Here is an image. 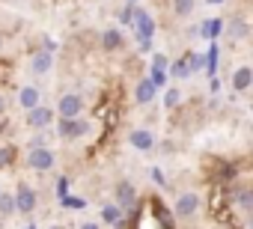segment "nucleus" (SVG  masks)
Masks as SVG:
<instances>
[{
	"label": "nucleus",
	"instance_id": "nucleus-1",
	"mask_svg": "<svg viewBox=\"0 0 253 229\" xmlns=\"http://www.w3.org/2000/svg\"><path fill=\"white\" fill-rule=\"evenodd\" d=\"M24 122H27V128H36V131L51 128V125L57 122V107L39 104V107H33V110H27V113H24Z\"/></svg>",
	"mask_w": 253,
	"mask_h": 229
},
{
	"label": "nucleus",
	"instance_id": "nucleus-2",
	"mask_svg": "<svg viewBox=\"0 0 253 229\" xmlns=\"http://www.w3.org/2000/svg\"><path fill=\"white\" fill-rule=\"evenodd\" d=\"M89 128L92 125L84 116H78V119H57V137L60 140H81V137L89 134Z\"/></svg>",
	"mask_w": 253,
	"mask_h": 229
},
{
	"label": "nucleus",
	"instance_id": "nucleus-3",
	"mask_svg": "<svg viewBox=\"0 0 253 229\" xmlns=\"http://www.w3.org/2000/svg\"><path fill=\"white\" fill-rule=\"evenodd\" d=\"M81 113H84V95H78V92L60 95V101H57V119H78Z\"/></svg>",
	"mask_w": 253,
	"mask_h": 229
},
{
	"label": "nucleus",
	"instance_id": "nucleus-4",
	"mask_svg": "<svg viewBox=\"0 0 253 229\" xmlns=\"http://www.w3.org/2000/svg\"><path fill=\"white\" fill-rule=\"evenodd\" d=\"M54 164H57V155H54L51 146L27 149V167H30V170H36V173H48V170H54Z\"/></svg>",
	"mask_w": 253,
	"mask_h": 229
},
{
	"label": "nucleus",
	"instance_id": "nucleus-5",
	"mask_svg": "<svg viewBox=\"0 0 253 229\" xmlns=\"http://www.w3.org/2000/svg\"><path fill=\"white\" fill-rule=\"evenodd\" d=\"M197 211H200V196H197V193L185 191V193H179V196H176L173 214H176L179 220H191V217H197Z\"/></svg>",
	"mask_w": 253,
	"mask_h": 229
},
{
	"label": "nucleus",
	"instance_id": "nucleus-6",
	"mask_svg": "<svg viewBox=\"0 0 253 229\" xmlns=\"http://www.w3.org/2000/svg\"><path fill=\"white\" fill-rule=\"evenodd\" d=\"M113 202L125 211V208H134V202H137V188L128 182V179H119L116 182V188H113Z\"/></svg>",
	"mask_w": 253,
	"mask_h": 229
},
{
	"label": "nucleus",
	"instance_id": "nucleus-7",
	"mask_svg": "<svg viewBox=\"0 0 253 229\" xmlns=\"http://www.w3.org/2000/svg\"><path fill=\"white\" fill-rule=\"evenodd\" d=\"M15 208H18V214H33L36 211V191L24 182L15 191Z\"/></svg>",
	"mask_w": 253,
	"mask_h": 229
},
{
	"label": "nucleus",
	"instance_id": "nucleus-8",
	"mask_svg": "<svg viewBox=\"0 0 253 229\" xmlns=\"http://www.w3.org/2000/svg\"><path fill=\"white\" fill-rule=\"evenodd\" d=\"M30 72L36 75V77H42V75H48L51 69H54V54L48 51V48H42V51H36L33 57H30Z\"/></svg>",
	"mask_w": 253,
	"mask_h": 229
},
{
	"label": "nucleus",
	"instance_id": "nucleus-9",
	"mask_svg": "<svg viewBox=\"0 0 253 229\" xmlns=\"http://www.w3.org/2000/svg\"><path fill=\"white\" fill-rule=\"evenodd\" d=\"M128 143L137 149V152H152L155 149V131L152 128H134L128 134Z\"/></svg>",
	"mask_w": 253,
	"mask_h": 229
},
{
	"label": "nucleus",
	"instance_id": "nucleus-10",
	"mask_svg": "<svg viewBox=\"0 0 253 229\" xmlns=\"http://www.w3.org/2000/svg\"><path fill=\"white\" fill-rule=\"evenodd\" d=\"M18 104L24 107V113L33 110V107H39V104H42V89H39L36 83H24V86L18 89Z\"/></svg>",
	"mask_w": 253,
	"mask_h": 229
},
{
	"label": "nucleus",
	"instance_id": "nucleus-11",
	"mask_svg": "<svg viewBox=\"0 0 253 229\" xmlns=\"http://www.w3.org/2000/svg\"><path fill=\"white\" fill-rule=\"evenodd\" d=\"M101 223L113 226V229H122L125 226V211L116 205V202H104L101 205Z\"/></svg>",
	"mask_w": 253,
	"mask_h": 229
},
{
	"label": "nucleus",
	"instance_id": "nucleus-12",
	"mask_svg": "<svg viewBox=\"0 0 253 229\" xmlns=\"http://www.w3.org/2000/svg\"><path fill=\"white\" fill-rule=\"evenodd\" d=\"M250 86H253V69L250 66H238L232 72V89L235 92H247Z\"/></svg>",
	"mask_w": 253,
	"mask_h": 229
},
{
	"label": "nucleus",
	"instance_id": "nucleus-13",
	"mask_svg": "<svg viewBox=\"0 0 253 229\" xmlns=\"http://www.w3.org/2000/svg\"><path fill=\"white\" fill-rule=\"evenodd\" d=\"M155 95H158V86H155L149 77H143V80L134 86V101H137V104H152Z\"/></svg>",
	"mask_w": 253,
	"mask_h": 229
},
{
	"label": "nucleus",
	"instance_id": "nucleus-14",
	"mask_svg": "<svg viewBox=\"0 0 253 229\" xmlns=\"http://www.w3.org/2000/svg\"><path fill=\"white\" fill-rule=\"evenodd\" d=\"M122 42H125V36H122L119 27H110V30L101 33V48L104 51H116V48H122Z\"/></svg>",
	"mask_w": 253,
	"mask_h": 229
},
{
	"label": "nucleus",
	"instance_id": "nucleus-15",
	"mask_svg": "<svg viewBox=\"0 0 253 229\" xmlns=\"http://www.w3.org/2000/svg\"><path fill=\"white\" fill-rule=\"evenodd\" d=\"M232 199H235V208H241V211L253 214V188H238Z\"/></svg>",
	"mask_w": 253,
	"mask_h": 229
},
{
	"label": "nucleus",
	"instance_id": "nucleus-16",
	"mask_svg": "<svg viewBox=\"0 0 253 229\" xmlns=\"http://www.w3.org/2000/svg\"><path fill=\"white\" fill-rule=\"evenodd\" d=\"M12 214H18V208H15V193H0V217H12Z\"/></svg>",
	"mask_w": 253,
	"mask_h": 229
},
{
	"label": "nucleus",
	"instance_id": "nucleus-17",
	"mask_svg": "<svg viewBox=\"0 0 253 229\" xmlns=\"http://www.w3.org/2000/svg\"><path fill=\"white\" fill-rule=\"evenodd\" d=\"M247 33H250L247 21H238V18H235V21H229V27H226V36H229V39H235V42H238V39H247Z\"/></svg>",
	"mask_w": 253,
	"mask_h": 229
},
{
	"label": "nucleus",
	"instance_id": "nucleus-18",
	"mask_svg": "<svg viewBox=\"0 0 253 229\" xmlns=\"http://www.w3.org/2000/svg\"><path fill=\"white\" fill-rule=\"evenodd\" d=\"M197 6V0H173V15L176 18H188Z\"/></svg>",
	"mask_w": 253,
	"mask_h": 229
},
{
	"label": "nucleus",
	"instance_id": "nucleus-19",
	"mask_svg": "<svg viewBox=\"0 0 253 229\" xmlns=\"http://www.w3.org/2000/svg\"><path fill=\"white\" fill-rule=\"evenodd\" d=\"M220 30H223V21H203V27H200V33H203V39H217L220 36Z\"/></svg>",
	"mask_w": 253,
	"mask_h": 229
},
{
	"label": "nucleus",
	"instance_id": "nucleus-20",
	"mask_svg": "<svg viewBox=\"0 0 253 229\" xmlns=\"http://www.w3.org/2000/svg\"><path fill=\"white\" fill-rule=\"evenodd\" d=\"M134 12H137V6H128V3H125L116 15H119V24L122 27H134Z\"/></svg>",
	"mask_w": 253,
	"mask_h": 229
},
{
	"label": "nucleus",
	"instance_id": "nucleus-21",
	"mask_svg": "<svg viewBox=\"0 0 253 229\" xmlns=\"http://www.w3.org/2000/svg\"><path fill=\"white\" fill-rule=\"evenodd\" d=\"M185 66H188V75H194V72H200V69L206 66V57H200V54H188V57H185Z\"/></svg>",
	"mask_w": 253,
	"mask_h": 229
},
{
	"label": "nucleus",
	"instance_id": "nucleus-22",
	"mask_svg": "<svg viewBox=\"0 0 253 229\" xmlns=\"http://www.w3.org/2000/svg\"><path fill=\"white\" fill-rule=\"evenodd\" d=\"M179 104H182V89H176V86L167 89V92H164V107L173 110V107H179Z\"/></svg>",
	"mask_w": 253,
	"mask_h": 229
},
{
	"label": "nucleus",
	"instance_id": "nucleus-23",
	"mask_svg": "<svg viewBox=\"0 0 253 229\" xmlns=\"http://www.w3.org/2000/svg\"><path fill=\"white\" fill-rule=\"evenodd\" d=\"M149 80H152L155 86H164V83H167V72H161V69H152V72H149Z\"/></svg>",
	"mask_w": 253,
	"mask_h": 229
},
{
	"label": "nucleus",
	"instance_id": "nucleus-24",
	"mask_svg": "<svg viewBox=\"0 0 253 229\" xmlns=\"http://www.w3.org/2000/svg\"><path fill=\"white\" fill-rule=\"evenodd\" d=\"M206 69H209V72L217 69V45H211V51H209V57H206Z\"/></svg>",
	"mask_w": 253,
	"mask_h": 229
},
{
	"label": "nucleus",
	"instance_id": "nucleus-25",
	"mask_svg": "<svg viewBox=\"0 0 253 229\" xmlns=\"http://www.w3.org/2000/svg\"><path fill=\"white\" fill-rule=\"evenodd\" d=\"M152 60H155V63H152V69H161V72H170V60H167L164 54H155Z\"/></svg>",
	"mask_w": 253,
	"mask_h": 229
},
{
	"label": "nucleus",
	"instance_id": "nucleus-26",
	"mask_svg": "<svg viewBox=\"0 0 253 229\" xmlns=\"http://www.w3.org/2000/svg\"><path fill=\"white\" fill-rule=\"evenodd\" d=\"M170 72H173L176 77H188V66H185V60H182V63H173Z\"/></svg>",
	"mask_w": 253,
	"mask_h": 229
},
{
	"label": "nucleus",
	"instance_id": "nucleus-27",
	"mask_svg": "<svg viewBox=\"0 0 253 229\" xmlns=\"http://www.w3.org/2000/svg\"><path fill=\"white\" fill-rule=\"evenodd\" d=\"M12 155H15V152H12L9 146H3V149H0V167H6V164L12 161Z\"/></svg>",
	"mask_w": 253,
	"mask_h": 229
},
{
	"label": "nucleus",
	"instance_id": "nucleus-28",
	"mask_svg": "<svg viewBox=\"0 0 253 229\" xmlns=\"http://www.w3.org/2000/svg\"><path fill=\"white\" fill-rule=\"evenodd\" d=\"M152 179H155V185H158V188H164V185H167V179H164V173H161L158 167L152 170Z\"/></svg>",
	"mask_w": 253,
	"mask_h": 229
},
{
	"label": "nucleus",
	"instance_id": "nucleus-29",
	"mask_svg": "<svg viewBox=\"0 0 253 229\" xmlns=\"http://www.w3.org/2000/svg\"><path fill=\"white\" fill-rule=\"evenodd\" d=\"M78 229H101V223H95V220H86V223H81Z\"/></svg>",
	"mask_w": 253,
	"mask_h": 229
},
{
	"label": "nucleus",
	"instance_id": "nucleus-30",
	"mask_svg": "<svg viewBox=\"0 0 253 229\" xmlns=\"http://www.w3.org/2000/svg\"><path fill=\"white\" fill-rule=\"evenodd\" d=\"M209 89H211V92H217V89H220V80H217V77H211V83H209Z\"/></svg>",
	"mask_w": 253,
	"mask_h": 229
},
{
	"label": "nucleus",
	"instance_id": "nucleus-31",
	"mask_svg": "<svg viewBox=\"0 0 253 229\" xmlns=\"http://www.w3.org/2000/svg\"><path fill=\"white\" fill-rule=\"evenodd\" d=\"M3 110H6V98L0 95V116H3Z\"/></svg>",
	"mask_w": 253,
	"mask_h": 229
},
{
	"label": "nucleus",
	"instance_id": "nucleus-32",
	"mask_svg": "<svg viewBox=\"0 0 253 229\" xmlns=\"http://www.w3.org/2000/svg\"><path fill=\"white\" fill-rule=\"evenodd\" d=\"M125 3H128V6H137V3H140V0H125Z\"/></svg>",
	"mask_w": 253,
	"mask_h": 229
},
{
	"label": "nucleus",
	"instance_id": "nucleus-33",
	"mask_svg": "<svg viewBox=\"0 0 253 229\" xmlns=\"http://www.w3.org/2000/svg\"><path fill=\"white\" fill-rule=\"evenodd\" d=\"M209 3H223V0H209Z\"/></svg>",
	"mask_w": 253,
	"mask_h": 229
},
{
	"label": "nucleus",
	"instance_id": "nucleus-34",
	"mask_svg": "<svg viewBox=\"0 0 253 229\" xmlns=\"http://www.w3.org/2000/svg\"><path fill=\"white\" fill-rule=\"evenodd\" d=\"M250 229H253V217H250Z\"/></svg>",
	"mask_w": 253,
	"mask_h": 229
},
{
	"label": "nucleus",
	"instance_id": "nucleus-35",
	"mask_svg": "<svg viewBox=\"0 0 253 229\" xmlns=\"http://www.w3.org/2000/svg\"><path fill=\"white\" fill-rule=\"evenodd\" d=\"M0 193H3V188H0Z\"/></svg>",
	"mask_w": 253,
	"mask_h": 229
}]
</instances>
